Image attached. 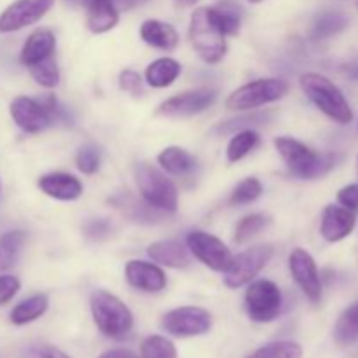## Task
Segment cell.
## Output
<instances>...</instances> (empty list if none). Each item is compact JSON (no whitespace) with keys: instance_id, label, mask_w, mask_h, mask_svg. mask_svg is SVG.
Instances as JSON below:
<instances>
[{"instance_id":"obj_10","label":"cell","mask_w":358,"mask_h":358,"mask_svg":"<svg viewBox=\"0 0 358 358\" xmlns=\"http://www.w3.org/2000/svg\"><path fill=\"white\" fill-rule=\"evenodd\" d=\"M185 243L199 262H203L217 273H226L234 259L226 243H222V240H219L213 234L203 233V231L189 233L185 238Z\"/></svg>"},{"instance_id":"obj_27","label":"cell","mask_w":358,"mask_h":358,"mask_svg":"<svg viewBox=\"0 0 358 358\" xmlns=\"http://www.w3.org/2000/svg\"><path fill=\"white\" fill-rule=\"evenodd\" d=\"M24 240H27V233L20 229L7 231L0 236V273L9 271L16 266Z\"/></svg>"},{"instance_id":"obj_15","label":"cell","mask_w":358,"mask_h":358,"mask_svg":"<svg viewBox=\"0 0 358 358\" xmlns=\"http://www.w3.org/2000/svg\"><path fill=\"white\" fill-rule=\"evenodd\" d=\"M355 224L357 219L352 210L345 208V206L329 205L325 206L324 213H322L320 234L329 243H338V241L345 240L346 236L352 234V231L355 229Z\"/></svg>"},{"instance_id":"obj_41","label":"cell","mask_w":358,"mask_h":358,"mask_svg":"<svg viewBox=\"0 0 358 358\" xmlns=\"http://www.w3.org/2000/svg\"><path fill=\"white\" fill-rule=\"evenodd\" d=\"M24 358H70L62 350L55 348V346H34L27 352Z\"/></svg>"},{"instance_id":"obj_49","label":"cell","mask_w":358,"mask_h":358,"mask_svg":"<svg viewBox=\"0 0 358 358\" xmlns=\"http://www.w3.org/2000/svg\"><path fill=\"white\" fill-rule=\"evenodd\" d=\"M0 192H2V184H0Z\"/></svg>"},{"instance_id":"obj_37","label":"cell","mask_w":358,"mask_h":358,"mask_svg":"<svg viewBox=\"0 0 358 358\" xmlns=\"http://www.w3.org/2000/svg\"><path fill=\"white\" fill-rule=\"evenodd\" d=\"M119 86H121L122 91H126L129 94H135V96L143 93L142 77H140L138 72H135L131 69L122 70L121 76H119Z\"/></svg>"},{"instance_id":"obj_16","label":"cell","mask_w":358,"mask_h":358,"mask_svg":"<svg viewBox=\"0 0 358 358\" xmlns=\"http://www.w3.org/2000/svg\"><path fill=\"white\" fill-rule=\"evenodd\" d=\"M126 280L142 292L156 294L166 289V275L159 266L147 261H129L126 264Z\"/></svg>"},{"instance_id":"obj_25","label":"cell","mask_w":358,"mask_h":358,"mask_svg":"<svg viewBox=\"0 0 358 358\" xmlns=\"http://www.w3.org/2000/svg\"><path fill=\"white\" fill-rule=\"evenodd\" d=\"M334 341L343 348L358 343V303L346 308L334 325Z\"/></svg>"},{"instance_id":"obj_36","label":"cell","mask_w":358,"mask_h":358,"mask_svg":"<svg viewBox=\"0 0 358 358\" xmlns=\"http://www.w3.org/2000/svg\"><path fill=\"white\" fill-rule=\"evenodd\" d=\"M76 164L79 171H83L84 175L96 173L98 168H100V150L94 145H91V143H86L77 152Z\"/></svg>"},{"instance_id":"obj_5","label":"cell","mask_w":358,"mask_h":358,"mask_svg":"<svg viewBox=\"0 0 358 358\" xmlns=\"http://www.w3.org/2000/svg\"><path fill=\"white\" fill-rule=\"evenodd\" d=\"M135 178L147 205L163 212H177L178 191L163 171L147 163H140L135 166Z\"/></svg>"},{"instance_id":"obj_29","label":"cell","mask_w":358,"mask_h":358,"mask_svg":"<svg viewBox=\"0 0 358 358\" xmlns=\"http://www.w3.org/2000/svg\"><path fill=\"white\" fill-rule=\"evenodd\" d=\"M259 142H261V136L252 129L234 133L233 138L229 140V145H227V159L231 163H238L245 156H248L259 145Z\"/></svg>"},{"instance_id":"obj_2","label":"cell","mask_w":358,"mask_h":358,"mask_svg":"<svg viewBox=\"0 0 358 358\" xmlns=\"http://www.w3.org/2000/svg\"><path fill=\"white\" fill-rule=\"evenodd\" d=\"M275 147L287 168L292 175L299 178H318L327 173L334 166L332 154H318L299 140L290 136H278L275 140Z\"/></svg>"},{"instance_id":"obj_45","label":"cell","mask_w":358,"mask_h":358,"mask_svg":"<svg viewBox=\"0 0 358 358\" xmlns=\"http://www.w3.org/2000/svg\"><path fill=\"white\" fill-rule=\"evenodd\" d=\"M171 2L177 9H189V7H194L199 0H171Z\"/></svg>"},{"instance_id":"obj_1","label":"cell","mask_w":358,"mask_h":358,"mask_svg":"<svg viewBox=\"0 0 358 358\" xmlns=\"http://www.w3.org/2000/svg\"><path fill=\"white\" fill-rule=\"evenodd\" d=\"M299 84L311 103L320 108L332 121L339 124H350L353 121V110L348 100L331 79L320 73L308 72L299 77Z\"/></svg>"},{"instance_id":"obj_19","label":"cell","mask_w":358,"mask_h":358,"mask_svg":"<svg viewBox=\"0 0 358 358\" xmlns=\"http://www.w3.org/2000/svg\"><path fill=\"white\" fill-rule=\"evenodd\" d=\"M86 24L93 34H105L119 23V9L112 0H86Z\"/></svg>"},{"instance_id":"obj_12","label":"cell","mask_w":358,"mask_h":358,"mask_svg":"<svg viewBox=\"0 0 358 358\" xmlns=\"http://www.w3.org/2000/svg\"><path fill=\"white\" fill-rule=\"evenodd\" d=\"M10 117L24 133H41L52 126L51 114L42 100L16 96L10 101Z\"/></svg>"},{"instance_id":"obj_24","label":"cell","mask_w":358,"mask_h":358,"mask_svg":"<svg viewBox=\"0 0 358 358\" xmlns=\"http://www.w3.org/2000/svg\"><path fill=\"white\" fill-rule=\"evenodd\" d=\"M157 161L171 175H187L196 168V159L191 152H187L182 147H166L161 150Z\"/></svg>"},{"instance_id":"obj_28","label":"cell","mask_w":358,"mask_h":358,"mask_svg":"<svg viewBox=\"0 0 358 358\" xmlns=\"http://www.w3.org/2000/svg\"><path fill=\"white\" fill-rule=\"evenodd\" d=\"M350 20L346 14L341 13H322L318 14L317 20L313 23V30H311V37L315 41H324V38L338 35L348 27Z\"/></svg>"},{"instance_id":"obj_38","label":"cell","mask_w":358,"mask_h":358,"mask_svg":"<svg viewBox=\"0 0 358 358\" xmlns=\"http://www.w3.org/2000/svg\"><path fill=\"white\" fill-rule=\"evenodd\" d=\"M44 105L48 107L49 114H51L52 124H63V126H72V117H70L69 110L56 100L55 96H45Z\"/></svg>"},{"instance_id":"obj_6","label":"cell","mask_w":358,"mask_h":358,"mask_svg":"<svg viewBox=\"0 0 358 358\" xmlns=\"http://www.w3.org/2000/svg\"><path fill=\"white\" fill-rule=\"evenodd\" d=\"M287 91H289V84L282 79L269 77V79L252 80L229 94L226 107L231 110H252V108L280 100L285 96Z\"/></svg>"},{"instance_id":"obj_20","label":"cell","mask_w":358,"mask_h":358,"mask_svg":"<svg viewBox=\"0 0 358 358\" xmlns=\"http://www.w3.org/2000/svg\"><path fill=\"white\" fill-rule=\"evenodd\" d=\"M140 37L145 44L161 51H173L178 45V34L170 23L161 20H147L140 27Z\"/></svg>"},{"instance_id":"obj_39","label":"cell","mask_w":358,"mask_h":358,"mask_svg":"<svg viewBox=\"0 0 358 358\" xmlns=\"http://www.w3.org/2000/svg\"><path fill=\"white\" fill-rule=\"evenodd\" d=\"M20 280L13 275H2L0 276V306L13 301V297L20 292Z\"/></svg>"},{"instance_id":"obj_42","label":"cell","mask_w":358,"mask_h":358,"mask_svg":"<svg viewBox=\"0 0 358 358\" xmlns=\"http://www.w3.org/2000/svg\"><path fill=\"white\" fill-rule=\"evenodd\" d=\"M110 233V224L107 220H93L86 226V234L93 240H101Z\"/></svg>"},{"instance_id":"obj_7","label":"cell","mask_w":358,"mask_h":358,"mask_svg":"<svg viewBox=\"0 0 358 358\" xmlns=\"http://www.w3.org/2000/svg\"><path fill=\"white\" fill-rule=\"evenodd\" d=\"M282 304V292L271 280H257L245 292V310L250 320L257 324H268L278 318Z\"/></svg>"},{"instance_id":"obj_22","label":"cell","mask_w":358,"mask_h":358,"mask_svg":"<svg viewBox=\"0 0 358 358\" xmlns=\"http://www.w3.org/2000/svg\"><path fill=\"white\" fill-rule=\"evenodd\" d=\"M182 66L173 58H157L147 66L145 79L152 87H166L177 80L180 76Z\"/></svg>"},{"instance_id":"obj_40","label":"cell","mask_w":358,"mask_h":358,"mask_svg":"<svg viewBox=\"0 0 358 358\" xmlns=\"http://www.w3.org/2000/svg\"><path fill=\"white\" fill-rule=\"evenodd\" d=\"M338 201L339 205L345 208L352 210L353 213H358V184H352L343 187L338 192Z\"/></svg>"},{"instance_id":"obj_14","label":"cell","mask_w":358,"mask_h":358,"mask_svg":"<svg viewBox=\"0 0 358 358\" xmlns=\"http://www.w3.org/2000/svg\"><path fill=\"white\" fill-rule=\"evenodd\" d=\"M217 93L212 90H196L187 93L175 94L159 105L157 114L166 117H189L206 110L215 101Z\"/></svg>"},{"instance_id":"obj_44","label":"cell","mask_w":358,"mask_h":358,"mask_svg":"<svg viewBox=\"0 0 358 358\" xmlns=\"http://www.w3.org/2000/svg\"><path fill=\"white\" fill-rule=\"evenodd\" d=\"M100 358H138L133 352L129 350H108L105 352L103 355H100Z\"/></svg>"},{"instance_id":"obj_32","label":"cell","mask_w":358,"mask_h":358,"mask_svg":"<svg viewBox=\"0 0 358 358\" xmlns=\"http://www.w3.org/2000/svg\"><path fill=\"white\" fill-rule=\"evenodd\" d=\"M269 224V219L262 213H252V215L243 217L240 220V224L236 226V231H234V241L238 245L247 243L248 240L255 236L257 233H261L266 226Z\"/></svg>"},{"instance_id":"obj_26","label":"cell","mask_w":358,"mask_h":358,"mask_svg":"<svg viewBox=\"0 0 358 358\" xmlns=\"http://www.w3.org/2000/svg\"><path fill=\"white\" fill-rule=\"evenodd\" d=\"M210 16L224 35H236L241 24V7L234 2H222L208 7Z\"/></svg>"},{"instance_id":"obj_4","label":"cell","mask_w":358,"mask_h":358,"mask_svg":"<svg viewBox=\"0 0 358 358\" xmlns=\"http://www.w3.org/2000/svg\"><path fill=\"white\" fill-rule=\"evenodd\" d=\"M189 38L199 58L206 63H219L226 56V35L219 30L210 16L208 7H199L192 13Z\"/></svg>"},{"instance_id":"obj_23","label":"cell","mask_w":358,"mask_h":358,"mask_svg":"<svg viewBox=\"0 0 358 358\" xmlns=\"http://www.w3.org/2000/svg\"><path fill=\"white\" fill-rule=\"evenodd\" d=\"M49 299L44 294H35L13 308L9 318L14 325H27L38 320L48 311Z\"/></svg>"},{"instance_id":"obj_3","label":"cell","mask_w":358,"mask_h":358,"mask_svg":"<svg viewBox=\"0 0 358 358\" xmlns=\"http://www.w3.org/2000/svg\"><path fill=\"white\" fill-rule=\"evenodd\" d=\"M91 315L101 334L112 339H121L133 329V315L119 297L107 290H96L91 296Z\"/></svg>"},{"instance_id":"obj_48","label":"cell","mask_w":358,"mask_h":358,"mask_svg":"<svg viewBox=\"0 0 358 358\" xmlns=\"http://www.w3.org/2000/svg\"><path fill=\"white\" fill-rule=\"evenodd\" d=\"M357 171H358V157H357Z\"/></svg>"},{"instance_id":"obj_18","label":"cell","mask_w":358,"mask_h":358,"mask_svg":"<svg viewBox=\"0 0 358 358\" xmlns=\"http://www.w3.org/2000/svg\"><path fill=\"white\" fill-rule=\"evenodd\" d=\"M56 48V37L51 30L48 28H38L35 30L30 37L24 42L23 49H21L20 62L24 66H34L37 63L44 62V59L51 58Z\"/></svg>"},{"instance_id":"obj_46","label":"cell","mask_w":358,"mask_h":358,"mask_svg":"<svg viewBox=\"0 0 358 358\" xmlns=\"http://www.w3.org/2000/svg\"><path fill=\"white\" fill-rule=\"evenodd\" d=\"M65 2L70 3V6H84L86 0H65Z\"/></svg>"},{"instance_id":"obj_31","label":"cell","mask_w":358,"mask_h":358,"mask_svg":"<svg viewBox=\"0 0 358 358\" xmlns=\"http://www.w3.org/2000/svg\"><path fill=\"white\" fill-rule=\"evenodd\" d=\"M140 358H177V348L163 336H149L140 346Z\"/></svg>"},{"instance_id":"obj_30","label":"cell","mask_w":358,"mask_h":358,"mask_svg":"<svg viewBox=\"0 0 358 358\" xmlns=\"http://www.w3.org/2000/svg\"><path fill=\"white\" fill-rule=\"evenodd\" d=\"M247 358H303V348L292 341H275L255 350Z\"/></svg>"},{"instance_id":"obj_11","label":"cell","mask_w":358,"mask_h":358,"mask_svg":"<svg viewBox=\"0 0 358 358\" xmlns=\"http://www.w3.org/2000/svg\"><path fill=\"white\" fill-rule=\"evenodd\" d=\"M55 0H14L0 14V34H13L41 21Z\"/></svg>"},{"instance_id":"obj_34","label":"cell","mask_w":358,"mask_h":358,"mask_svg":"<svg viewBox=\"0 0 358 358\" xmlns=\"http://www.w3.org/2000/svg\"><path fill=\"white\" fill-rule=\"evenodd\" d=\"M262 194V184L254 177H248L245 180H241L240 184L234 187L233 194H231L229 203L234 206L248 205V203H254L259 196Z\"/></svg>"},{"instance_id":"obj_21","label":"cell","mask_w":358,"mask_h":358,"mask_svg":"<svg viewBox=\"0 0 358 358\" xmlns=\"http://www.w3.org/2000/svg\"><path fill=\"white\" fill-rule=\"evenodd\" d=\"M147 254H149V257L152 259L154 262H157V264L173 269L187 268L189 262H191L187 248L173 240L156 241V243H152L147 248Z\"/></svg>"},{"instance_id":"obj_8","label":"cell","mask_w":358,"mask_h":358,"mask_svg":"<svg viewBox=\"0 0 358 358\" xmlns=\"http://www.w3.org/2000/svg\"><path fill=\"white\" fill-rule=\"evenodd\" d=\"M271 255L273 248L269 245H257V247L241 252L233 259L229 269L224 273V283L229 289H240V287L248 285L266 268Z\"/></svg>"},{"instance_id":"obj_35","label":"cell","mask_w":358,"mask_h":358,"mask_svg":"<svg viewBox=\"0 0 358 358\" xmlns=\"http://www.w3.org/2000/svg\"><path fill=\"white\" fill-rule=\"evenodd\" d=\"M269 115L268 114H250V115H241V117L231 119V121L220 122L219 126L215 128L217 133L220 135H227V133H238L243 131V129H250L252 126L262 124V122L268 121Z\"/></svg>"},{"instance_id":"obj_17","label":"cell","mask_w":358,"mask_h":358,"mask_svg":"<svg viewBox=\"0 0 358 358\" xmlns=\"http://www.w3.org/2000/svg\"><path fill=\"white\" fill-rule=\"evenodd\" d=\"M38 189L49 198L59 199V201H76L83 194V184L79 178L70 173H45L38 178Z\"/></svg>"},{"instance_id":"obj_47","label":"cell","mask_w":358,"mask_h":358,"mask_svg":"<svg viewBox=\"0 0 358 358\" xmlns=\"http://www.w3.org/2000/svg\"><path fill=\"white\" fill-rule=\"evenodd\" d=\"M352 77H353V79H357V80H358V65L355 66V69L352 70Z\"/></svg>"},{"instance_id":"obj_13","label":"cell","mask_w":358,"mask_h":358,"mask_svg":"<svg viewBox=\"0 0 358 358\" xmlns=\"http://www.w3.org/2000/svg\"><path fill=\"white\" fill-rule=\"evenodd\" d=\"M289 269L292 278L303 290L304 296L311 303H320L322 299V280L315 259L303 248H296L289 255Z\"/></svg>"},{"instance_id":"obj_9","label":"cell","mask_w":358,"mask_h":358,"mask_svg":"<svg viewBox=\"0 0 358 358\" xmlns=\"http://www.w3.org/2000/svg\"><path fill=\"white\" fill-rule=\"evenodd\" d=\"M161 327L177 338H194L206 334L212 329V315L203 308H177L161 318Z\"/></svg>"},{"instance_id":"obj_43","label":"cell","mask_w":358,"mask_h":358,"mask_svg":"<svg viewBox=\"0 0 358 358\" xmlns=\"http://www.w3.org/2000/svg\"><path fill=\"white\" fill-rule=\"evenodd\" d=\"M112 2H114V6L117 7L119 13H121V10L135 9V7H138V6H142V3H145L147 0H112Z\"/></svg>"},{"instance_id":"obj_33","label":"cell","mask_w":358,"mask_h":358,"mask_svg":"<svg viewBox=\"0 0 358 358\" xmlns=\"http://www.w3.org/2000/svg\"><path fill=\"white\" fill-rule=\"evenodd\" d=\"M30 76L34 77V80L37 84H41L42 87H48V90H51V87H56L59 83V69L58 65H56V59L52 58H48L44 59V62L37 63V65L30 66Z\"/></svg>"},{"instance_id":"obj_50","label":"cell","mask_w":358,"mask_h":358,"mask_svg":"<svg viewBox=\"0 0 358 358\" xmlns=\"http://www.w3.org/2000/svg\"><path fill=\"white\" fill-rule=\"evenodd\" d=\"M357 7H358V0H357Z\"/></svg>"}]
</instances>
